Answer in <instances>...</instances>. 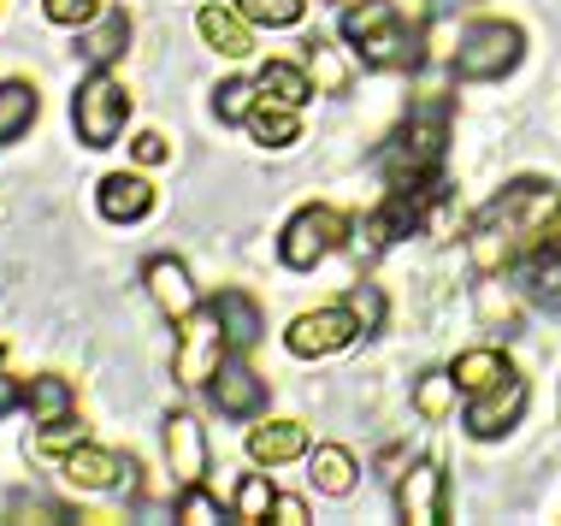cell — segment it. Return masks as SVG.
<instances>
[{
  "label": "cell",
  "mask_w": 561,
  "mask_h": 526,
  "mask_svg": "<svg viewBox=\"0 0 561 526\" xmlns=\"http://www.w3.org/2000/svg\"><path fill=\"white\" fill-rule=\"evenodd\" d=\"M36 118H42V95H36V89H30L24 78L0 83V142H19Z\"/></svg>",
  "instance_id": "obj_24"
},
{
  "label": "cell",
  "mask_w": 561,
  "mask_h": 526,
  "mask_svg": "<svg viewBox=\"0 0 561 526\" xmlns=\"http://www.w3.org/2000/svg\"><path fill=\"white\" fill-rule=\"evenodd\" d=\"M308 479H313L320 498H348L355 479H360V468H355V456H348L343 444H313L308 449Z\"/></svg>",
  "instance_id": "obj_20"
},
{
  "label": "cell",
  "mask_w": 561,
  "mask_h": 526,
  "mask_svg": "<svg viewBox=\"0 0 561 526\" xmlns=\"http://www.w3.org/2000/svg\"><path fill=\"white\" fill-rule=\"evenodd\" d=\"M343 36L355 42V54L367 59L373 71H408L420 66V24L402 19L397 0H355L343 12Z\"/></svg>",
  "instance_id": "obj_3"
},
{
  "label": "cell",
  "mask_w": 561,
  "mask_h": 526,
  "mask_svg": "<svg viewBox=\"0 0 561 526\" xmlns=\"http://www.w3.org/2000/svg\"><path fill=\"white\" fill-rule=\"evenodd\" d=\"M101 214L113 225H130V219H148V207H154V184H148L142 172H107L95 190Z\"/></svg>",
  "instance_id": "obj_16"
},
{
  "label": "cell",
  "mask_w": 561,
  "mask_h": 526,
  "mask_svg": "<svg viewBox=\"0 0 561 526\" xmlns=\"http://www.w3.org/2000/svg\"><path fill=\"white\" fill-rule=\"evenodd\" d=\"M130 48V12L118 7H101L95 24H83V59L89 71H113V59Z\"/></svg>",
  "instance_id": "obj_19"
},
{
  "label": "cell",
  "mask_w": 561,
  "mask_h": 526,
  "mask_svg": "<svg viewBox=\"0 0 561 526\" xmlns=\"http://www.w3.org/2000/svg\"><path fill=\"white\" fill-rule=\"evenodd\" d=\"M142 284H148V302H154L172 325L190 320V313L202 308V302H195V284H190V266L178 261V254H154V261L142 266Z\"/></svg>",
  "instance_id": "obj_14"
},
{
  "label": "cell",
  "mask_w": 561,
  "mask_h": 526,
  "mask_svg": "<svg viewBox=\"0 0 561 526\" xmlns=\"http://www.w3.org/2000/svg\"><path fill=\"white\" fill-rule=\"evenodd\" d=\"M520 284H526V296H533L538 308L561 313V261H556V254H533L526 273H520Z\"/></svg>",
  "instance_id": "obj_31"
},
{
  "label": "cell",
  "mask_w": 561,
  "mask_h": 526,
  "mask_svg": "<svg viewBox=\"0 0 561 526\" xmlns=\"http://www.w3.org/2000/svg\"><path fill=\"white\" fill-rule=\"evenodd\" d=\"M207 402H214L225 420H254V414L266 409V379L249 367V361L231 355L214 379H207Z\"/></svg>",
  "instance_id": "obj_13"
},
{
  "label": "cell",
  "mask_w": 561,
  "mask_h": 526,
  "mask_svg": "<svg viewBox=\"0 0 561 526\" xmlns=\"http://www.w3.org/2000/svg\"><path fill=\"white\" fill-rule=\"evenodd\" d=\"M130 155L142 160V167H160V160L172 155V142H165L160 130H142V137H130Z\"/></svg>",
  "instance_id": "obj_38"
},
{
  "label": "cell",
  "mask_w": 561,
  "mask_h": 526,
  "mask_svg": "<svg viewBox=\"0 0 561 526\" xmlns=\"http://www.w3.org/2000/svg\"><path fill=\"white\" fill-rule=\"evenodd\" d=\"M231 361V338L214 308H195L190 320H178V385L207 390V379Z\"/></svg>",
  "instance_id": "obj_7"
},
{
  "label": "cell",
  "mask_w": 561,
  "mask_h": 526,
  "mask_svg": "<svg viewBox=\"0 0 561 526\" xmlns=\"http://www.w3.org/2000/svg\"><path fill=\"white\" fill-rule=\"evenodd\" d=\"M71 125H78L83 148H113L130 125V89L113 71H89L71 95Z\"/></svg>",
  "instance_id": "obj_5"
},
{
  "label": "cell",
  "mask_w": 561,
  "mask_h": 526,
  "mask_svg": "<svg viewBox=\"0 0 561 526\" xmlns=\"http://www.w3.org/2000/svg\"><path fill=\"white\" fill-rule=\"evenodd\" d=\"M355 338H360V325H355V313H348L343 302L296 313V320H290V332H284V343H290V355H301V361H325V355H343V350H348V343H355Z\"/></svg>",
  "instance_id": "obj_9"
},
{
  "label": "cell",
  "mask_w": 561,
  "mask_h": 526,
  "mask_svg": "<svg viewBox=\"0 0 561 526\" xmlns=\"http://www.w3.org/2000/svg\"><path fill=\"white\" fill-rule=\"evenodd\" d=\"M12 515H19V521H71L66 508L48 503V498H19V503H12Z\"/></svg>",
  "instance_id": "obj_39"
},
{
  "label": "cell",
  "mask_w": 561,
  "mask_h": 526,
  "mask_svg": "<svg viewBox=\"0 0 561 526\" xmlns=\"http://www.w3.org/2000/svg\"><path fill=\"white\" fill-rule=\"evenodd\" d=\"M308 78H313V95H343L348 89V66H343V54L331 48L325 36L308 42Z\"/></svg>",
  "instance_id": "obj_30"
},
{
  "label": "cell",
  "mask_w": 561,
  "mask_h": 526,
  "mask_svg": "<svg viewBox=\"0 0 561 526\" xmlns=\"http://www.w3.org/2000/svg\"><path fill=\"white\" fill-rule=\"evenodd\" d=\"M272 503H278L272 479L266 473H242V485H237V498H231V521L237 526H261V521H272Z\"/></svg>",
  "instance_id": "obj_29"
},
{
  "label": "cell",
  "mask_w": 561,
  "mask_h": 526,
  "mask_svg": "<svg viewBox=\"0 0 561 526\" xmlns=\"http://www.w3.org/2000/svg\"><path fill=\"white\" fill-rule=\"evenodd\" d=\"M455 397H461V385H455L449 367H432V373H420V379H414V414L420 420H449Z\"/></svg>",
  "instance_id": "obj_27"
},
{
  "label": "cell",
  "mask_w": 561,
  "mask_h": 526,
  "mask_svg": "<svg viewBox=\"0 0 561 526\" xmlns=\"http://www.w3.org/2000/svg\"><path fill=\"white\" fill-rule=\"evenodd\" d=\"M520 54H526L520 24L484 19V24H473V30L461 36V48H455L449 71H455V83H496V78H508V71L520 66Z\"/></svg>",
  "instance_id": "obj_4"
},
{
  "label": "cell",
  "mask_w": 561,
  "mask_h": 526,
  "mask_svg": "<svg viewBox=\"0 0 561 526\" xmlns=\"http://www.w3.org/2000/svg\"><path fill=\"white\" fill-rule=\"evenodd\" d=\"M343 308L355 313V325H360V338H373V332H385V296H378V284H355V290L343 296Z\"/></svg>",
  "instance_id": "obj_35"
},
{
  "label": "cell",
  "mask_w": 561,
  "mask_h": 526,
  "mask_svg": "<svg viewBox=\"0 0 561 526\" xmlns=\"http://www.w3.org/2000/svg\"><path fill=\"white\" fill-rule=\"evenodd\" d=\"M165 468H172L178 491L207 479V432H202V420H195V414H172V420H165Z\"/></svg>",
  "instance_id": "obj_15"
},
{
  "label": "cell",
  "mask_w": 561,
  "mask_h": 526,
  "mask_svg": "<svg viewBox=\"0 0 561 526\" xmlns=\"http://www.w3.org/2000/svg\"><path fill=\"white\" fill-rule=\"evenodd\" d=\"M272 521H278V526H308V503H301V498H278V503H272Z\"/></svg>",
  "instance_id": "obj_40"
},
{
  "label": "cell",
  "mask_w": 561,
  "mask_h": 526,
  "mask_svg": "<svg viewBox=\"0 0 561 526\" xmlns=\"http://www.w3.org/2000/svg\"><path fill=\"white\" fill-rule=\"evenodd\" d=\"M237 12H242L249 24L290 30V24H301V12H308V0H237Z\"/></svg>",
  "instance_id": "obj_33"
},
{
  "label": "cell",
  "mask_w": 561,
  "mask_h": 526,
  "mask_svg": "<svg viewBox=\"0 0 561 526\" xmlns=\"http://www.w3.org/2000/svg\"><path fill=\"white\" fill-rule=\"evenodd\" d=\"M254 83H261V95L290 101V107L313 101V78H308V66H290V59H266V66L254 71Z\"/></svg>",
  "instance_id": "obj_26"
},
{
  "label": "cell",
  "mask_w": 561,
  "mask_h": 526,
  "mask_svg": "<svg viewBox=\"0 0 561 526\" xmlns=\"http://www.w3.org/2000/svg\"><path fill=\"white\" fill-rule=\"evenodd\" d=\"M225 320V338H231V350L242 355V350H254V343H261V308H254V296L249 290H219L214 302H207Z\"/></svg>",
  "instance_id": "obj_21"
},
{
  "label": "cell",
  "mask_w": 561,
  "mask_h": 526,
  "mask_svg": "<svg viewBox=\"0 0 561 526\" xmlns=\"http://www.w3.org/2000/svg\"><path fill=\"white\" fill-rule=\"evenodd\" d=\"M526 254H556L561 261V202H550L533 225V237H526Z\"/></svg>",
  "instance_id": "obj_37"
},
{
  "label": "cell",
  "mask_w": 561,
  "mask_h": 526,
  "mask_svg": "<svg viewBox=\"0 0 561 526\" xmlns=\"http://www.w3.org/2000/svg\"><path fill=\"white\" fill-rule=\"evenodd\" d=\"M178 521H184V526H219L225 503L207 485H184V491H178Z\"/></svg>",
  "instance_id": "obj_34"
},
{
  "label": "cell",
  "mask_w": 561,
  "mask_h": 526,
  "mask_svg": "<svg viewBox=\"0 0 561 526\" xmlns=\"http://www.w3.org/2000/svg\"><path fill=\"white\" fill-rule=\"evenodd\" d=\"M24 409L36 426H48V420H66L78 409V390H71V379H59V373H42V379L24 385Z\"/></svg>",
  "instance_id": "obj_25"
},
{
  "label": "cell",
  "mask_w": 561,
  "mask_h": 526,
  "mask_svg": "<svg viewBox=\"0 0 561 526\" xmlns=\"http://www.w3.org/2000/svg\"><path fill=\"white\" fill-rule=\"evenodd\" d=\"M331 7H343V12H348V7H355V0H331Z\"/></svg>",
  "instance_id": "obj_42"
},
{
  "label": "cell",
  "mask_w": 561,
  "mask_h": 526,
  "mask_svg": "<svg viewBox=\"0 0 561 526\" xmlns=\"http://www.w3.org/2000/svg\"><path fill=\"white\" fill-rule=\"evenodd\" d=\"M195 30H202V42L225 59H249L254 54V24L242 19L237 7H202L195 12Z\"/></svg>",
  "instance_id": "obj_18"
},
{
  "label": "cell",
  "mask_w": 561,
  "mask_h": 526,
  "mask_svg": "<svg viewBox=\"0 0 561 526\" xmlns=\"http://www.w3.org/2000/svg\"><path fill=\"white\" fill-rule=\"evenodd\" d=\"M348 237V225L337 207H325V202H308V207H296L290 225L278 231V261L290 266V273H308V266H320L331 249H337Z\"/></svg>",
  "instance_id": "obj_6"
},
{
  "label": "cell",
  "mask_w": 561,
  "mask_h": 526,
  "mask_svg": "<svg viewBox=\"0 0 561 526\" xmlns=\"http://www.w3.org/2000/svg\"><path fill=\"white\" fill-rule=\"evenodd\" d=\"M550 202L556 195L543 178H520V184H508L503 195H491V202L479 207L473 225H467V254H473V266L484 278H496L514 254L526 249V237H533V225Z\"/></svg>",
  "instance_id": "obj_1"
},
{
  "label": "cell",
  "mask_w": 561,
  "mask_h": 526,
  "mask_svg": "<svg viewBox=\"0 0 561 526\" xmlns=\"http://www.w3.org/2000/svg\"><path fill=\"white\" fill-rule=\"evenodd\" d=\"M449 373H455V385H461V397H479V390H491L496 379H508V355L503 350H461L449 361Z\"/></svg>",
  "instance_id": "obj_23"
},
{
  "label": "cell",
  "mask_w": 561,
  "mask_h": 526,
  "mask_svg": "<svg viewBox=\"0 0 561 526\" xmlns=\"http://www.w3.org/2000/svg\"><path fill=\"white\" fill-rule=\"evenodd\" d=\"M444 195V184H390L385 202L373 207V219L360 225V249L378 254L385 243H397L402 231H414V225L432 219V202Z\"/></svg>",
  "instance_id": "obj_8"
},
{
  "label": "cell",
  "mask_w": 561,
  "mask_h": 526,
  "mask_svg": "<svg viewBox=\"0 0 561 526\" xmlns=\"http://www.w3.org/2000/svg\"><path fill=\"white\" fill-rule=\"evenodd\" d=\"M444 142H449V107L444 101L408 113L402 125L385 137V148H378V172H385V184H437Z\"/></svg>",
  "instance_id": "obj_2"
},
{
  "label": "cell",
  "mask_w": 561,
  "mask_h": 526,
  "mask_svg": "<svg viewBox=\"0 0 561 526\" xmlns=\"http://www.w3.org/2000/svg\"><path fill=\"white\" fill-rule=\"evenodd\" d=\"M249 137L261 142V148H290L301 137V107L261 95V101H254V113H249Z\"/></svg>",
  "instance_id": "obj_22"
},
{
  "label": "cell",
  "mask_w": 561,
  "mask_h": 526,
  "mask_svg": "<svg viewBox=\"0 0 561 526\" xmlns=\"http://www.w3.org/2000/svg\"><path fill=\"white\" fill-rule=\"evenodd\" d=\"M520 414H526V379L520 373H508V379H496L491 390L467 397V432H473V438H503L508 426H520Z\"/></svg>",
  "instance_id": "obj_12"
},
{
  "label": "cell",
  "mask_w": 561,
  "mask_h": 526,
  "mask_svg": "<svg viewBox=\"0 0 561 526\" xmlns=\"http://www.w3.org/2000/svg\"><path fill=\"white\" fill-rule=\"evenodd\" d=\"M397 515L408 526H444L449 521V491H444V468L437 461H414L397 479Z\"/></svg>",
  "instance_id": "obj_10"
},
{
  "label": "cell",
  "mask_w": 561,
  "mask_h": 526,
  "mask_svg": "<svg viewBox=\"0 0 561 526\" xmlns=\"http://www.w3.org/2000/svg\"><path fill=\"white\" fill-rule=\"evenodd\" d=\"M308 426L301 420H261V426H249V456L261 461V468H284V461L308 456Z\"/></svg>",
  "instance_id": "obj_17"
},
{
  "label": "cell",
  "mask_w": 561,
  "mask_h": 526,
  "mask_svg": "<svg viewBox=\"0 0 561 526\" xmlns=\"http://www.w3.org/2000/svg\"><path fill=\"white\" fill-rule=\"evenodd\" d=\"M19 402H24V385L0 373V414H12V409H19Z\"/></svg>",
  "instance_id": "obj_41"
},
{
  "label": "cell",
  "mask_w": 561,
  "mask_h": 526,
  "mask_svg": "<svg viewBox=\"0 0 561 526\" xmlns=\"http://www.w3.org/2000/svg\"><path fill=\"white\" fill-rule=\"evenodd\" d=\"M59 473H66L71 491H118V485H136V461H125L118 449L107 444H78L66 461H59Z\"/></svg>",
  "instance_id": "obj_11"
},
{
  "label": "cell",
  "mask_w": 561,
  "mask_h": 526,
  "mask_svg": "<svg viewBox=\"0 0 561 526\" xmlns=\"http://www.w3.org/2000/svg\"><path fill=\"white\" fill-rule=\"evenodd\" d=\"M101 7H107V0H42V12H48L54 24H66V30L95 24V19H101Z\"/></svg>",
  "instance_id": "obj_36"
},
{
  "label": "cell",
  "mask_w": 561,
  "mask_h": 526,
  "mask_svg": "<svg viewBox=\"0 0 561 526\" xmlns=\"http://www.w3.org/2000/svg\"><path fill=\"white\" fill-rule=\"evenodd\" d=\"M444 7H455V0H444ZM461 7H467V0H461Z\"/></svg>",
  "instance_id": "obj_43"
},
{
  "label": "cell",
  "mask_w": 561,
  "mask_h": 526,
  "mask_svg": "<svg viewBox=\"0 0 561 526\" xmlns=\"http://www.w3.org/2000/svg\"><path fill=\"white\" fill-rule=\"evenodd\" d=\"M78 444H89V426H83L78 414H66V420H48V426L30 432V444H24V449H30V456H54V461H66Z\"/></svg>",
  "instance_id": "obj_28"
},
{
  "label": "cell",
  "mask_w": 561,
  "mask_h": 526,
  "mask_svg": "<svg viewBox=\"0 0 561 526\" xmlns=\"http://www.w3.org/2000/svg\"><path fill=\"white\" fill-rule=\"evenodd\" d=\"M254 101H261V83H254V78H231V83L214 89V107H219L225 125H249Z\"/></svg>",
  "instance_id": "obj_32"
}]
</instances>
